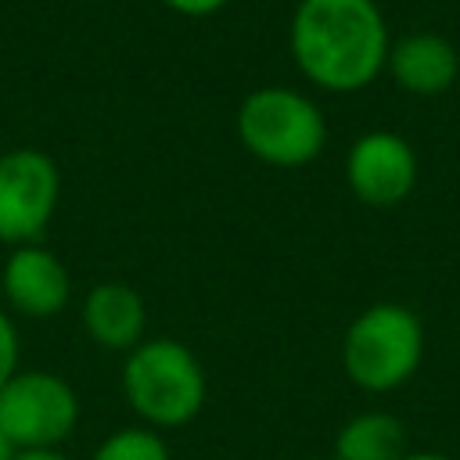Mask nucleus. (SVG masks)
I'll return each instance as SVG.
<instances>
[{
  "label": "nucleus",
  "mask_w": 460,
  "mask_h": 460,
  "mask_svg": "<svg viewBox=\"0 0 460 460\" xmlns=\"http://www.w3.org/2000/svg\"><path fill=\"white\" fill-rule=\"evenodd\" d=\"M388 22L377 0H298L288 50L305 83L323 93H359L388 61Z\"/></svg>",
  "instance_id": "obj_1"
},
{
  "label": "nucleus",
  "mask_w": 460,
  "mask_h": 460,
  "mask_svg": "<svg viewBox=\"0 0 460 460\" xmlns=\"http://www.w3.org/2000/svg\"><path fill=\"white\" fill-rule=\"evenodd\" d=\"M122 395L140 424L172 431L205 410L208 374L180 338H144L122 356Z\"/></svg>",
  "instance_id": "obj_2"
},
{
  "label": "nucleus",
  "mask_w": 460,
  "mask_h": 460,
  "mask_svg": "<svg viewBox=\"0 0 460 460\" xmlns=\"http://www.w3.org/2000/svg\"><path fill=\"white\" fill-rule=\"evenodd\" d=\"M234 129L241 147L273 169H302L327 147L323 108L295 86H255L241 97Z\"/></svg>",
  "instance_id": "obj_3"
},
{
  "label": "nucleus",
  "mask_w": 460,
  "mask_h": 460,
  "mask_svg": "<svg viewBox=\"0 0 460 460\" xmlns=\"http://www.w3.org/2000/svg\"><path fill=\"white\" fill-rule=\"evenodd\" d=\"M424 363V323L402 302H374L341 334V370L370 395H388L417 377Z\"/></svg>",
  "instance_id": "obj_4"
},
{
  "label": "nucleus",
  "mask_w": 460,
  "mask_h": 460,
  "mask_svg": "<svg viewBox=\"0 0 460 460\" xmlns=\"http://www.w3.org/2000/svg\"><path fill=\"white\" fill-rule=\"evenodd\" d=\"M0 428L25 449H61L79 428L75 388L43 367H18V374L0 388Z\"/></svg>",
  "instance_id": "obj_5"
},
{
  "label": "nucleus",
  "mask_w": 460,
  "mask_h": 460,
  "mask_svg": "<svg viewBox=\"0 0 460 460\" xmlns=\"http://www.w3.org/2000/svg\"><path fill=\"white\" fill-rule=\"evenodd\" d=\"M61 205V169L40 147L0 155V244L18 248L43 241Z\"/></svg>",
  "instance_id": "obj_6"
},
{
  "label": "nucleus",
  "mask_w": 460,
  "mask_h": 460,
  "mask_svg": "<svg viewBox=\"0 0 460 460\" xmlns=\"http://www.w3.org/2000/svg\"><path fill=\"white\" fill-rule=\"evenodd\" d=\"M417 151L395 129H367L345 151V183L367 208H395L417 187Z\"/></svg>",
  "instance_id": "obj_7"
},
{
  "label": "nucleus",
  "mask_w": 460,
  "mask_h": 460,
  "mask_svg": "<svg viewBox=\"0 0 460 460\" xmlns=\"http://www.w3.org/2000/svg\"><path fill=\"white\" fill-rule=\"evenodd\" d=\"M0 291L11 313L25 320H50L72 302V273L43 241H32L7 248Z\"/></svg>",
  "instance_id": "obj_8"
},
{
  "label": "nucleus",
  "mask_w": 460,
  "mask_h": 460,
  "mask_svg": "<svg viewBox=\"0 0 460 460\" xmlns=\"http://www.w3.org/2000/svg\"><path fill=\"white\" fill-rule=\"evenodd\" d=\"M79 323L97 349L126 356L147 338V302L126 280H97L79 305Z\"/></svg>",
  "instance_id": "obj_9"
},
{
  "label": "nucleus",
  "mask_w": 460,
  "mask_h": 460,
  "mask_svg": "<svg viewBox=\"0 0 460 460\" xmlns=\"http://www.w3.org/2000/svg\"><path fill=\"white\" fill-rule=\"evenodd\" d=\"M385 72L402 93L413 97H438L446 93L460 75V54L442 32H406L392 40Z\"/></svg>",
  "instance_id": "obj_10"
},
{
  "label": "nucleus",
  "mask_w": 460,
  "mask_h": 460,
  "mask_svg": "<svg viewBox=\"0 0 460 460\" xmlns=\"http://www.w3.org/2000/svg\"><path fill=\"white\" fill-rule=\"evenodd\" d=\"M410 453L406 424L388 410L352 413L334 435V460H399Z\"/></svg>",
  "instance_id": "obj_11"
},
{
  "label": "nucleus",
  "mask_w": 460,
  "mask_h": 460,
  "mask_svg": "<svg viewBox=\"0 0 460 460\" xmlns=\"http://www.w3.org/2000/svg\"><path fill=\"white\" fill-rule=\"evenodd\" d=\"M90 460H172V449L162 431L147 424H126L108 431Z\"/></svg>",
  "instance_id": "obj_12"
},
{
  "label": "nucleus",
  "mask_w": 460,
  "mask_h": 460,
  "mask_svg": "<svg viewBox=\"0 0 460 460\" xmlns=\"http://www.w3.org/2000/svg\"><path fill=\"white\" fill-rule=\"evenodd\" d=\"M22 367V338L7 309H0V388L18 374Z\"/></svg>",
  "instance_id": "obj_13"
},
{
  "label": "nucleus",
  "mask_w": 460,
  "mask_h": 460,
  "mask_svg": "<svg viewBox=\"0 0 460 460\" xmlns=\"http://www.w3.org/2000/svg\"><path fill=\"white\" fill-rule=\"evenodd\" d=\"M162 7H169L172 14H183V18H212L219 14L230 0H158Z\"/></svg>",
  "instance_id": "obj_14"
},
{
  "label": "nucleus",
  "mask_w": 460,
  "mask_h": 460,
  "mask_svg": "<svg viewBox=\"0 0 460 460\" xmlns=\"http://www.w3.org/2000/svg\"><path fill=\"white\" fill-rule=\"evenodd\" d=\"M14 460H72V456H65L61 449H25Z\"/></svg>",
  "instance_id": "obj_15"
},
{
  "label": "nucleus",
  "mask_w": 460,
  "mask_h": 460,
  "mask_svg": "<svg viewBox=\"0 0 460 460\" xmlns=\"http://www.w3.org/2000/svg\"><path fill=\"white\" fill-rule=\"evenodd\" d=\"M399 460H453V456H446V453H435V449H410V453H402Z\"/></svg>",
  "instance_id": "obj_16"
},
{
  "label": "nucleus",
  "mask_w": 460,
  "mask_h": 460,
  "mask_svg": "<svg viewBox=\"0 0 460 460\" xmlns=\"http://www.w3.org/2000/svg\"><path fill=\"white\" fill-rule=\"evenodd\" d=\"M14 456H18V446H14V442L7 438V431L0 428V460H14Z\"/></svg>",
  "instance_id": "obj_17"
},
{
  "label": "nucleus",
  "mask_w": 460,
  "mask_h": 460,
  "mask_svg": "<svg viewBox=\"0 0 460 460\" xmlns=\"http://www.w3.org/2000/svg\"><path fill=\"white\" fill-rule=\"evenodd\" d=\"M327 460H334V456H327Z\"/></svg>",
  "instance_id": "obj_18"
}]
</instances>
